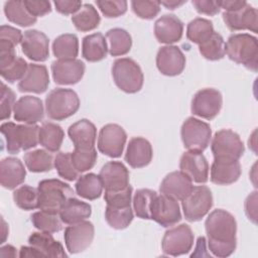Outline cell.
<instances>
[{"instance_id":"1","label":"cell","mask_w":258,"mask_h":258,"mask_svg":"<svg viewBox=\"0 0 258 258\" xmlns=\"http://www.w3.org/2000/svg\"><path fill=\"white\" fill-rule=\"evenodd\" d=\"M209 250L216 257L232 255L237 246V223L234 216L222 209L214 210L205 222Z\"/></svg>"},{"instance_id":"2","label":"cell","mask_w":258,"mask_h":258,"mask_svg":"<svg viewBox=\"0 0 258 258\" xmlns=\"http://www.w3.org/2000/svg\"><path fill=\"white\" fill-rule=\"evenodd\" d=\"M225 53L237 63L257 72L258 69V40L248 33H235L229 36L225 43Z\"/></svg>"},{"instance_id":"3","label":"cell","mask_w":258,"mask_h":258,"mask_svg":"<svg viewBox=\"0 0 258 258\" xmlns=\"http://www.w3.org/2000/svg\"><path fill=\"white\" fill-rule=\"evenodd\" d=\"M6 141L8 153L16 154L21 150L34 148L38 143L39 126L36 124H15L5 122L0 127Z\"/></svg>"},{"instance_id":"4","label":"cell","mask_w":258,"mask_h":258,"mask_svg":"<svg viewBox=\"0 0 258 258\" xmlns=\"http://www.w3.org/2000/svg\"><path fill=\"white\" fill-rule=\"evenodd\" d=\"M37 190L38 209L52 214H59L63 204L74 197L73 188L68 183L56 178L39 181Z\"/></svg>"},{"instance_id":"5","label":"cell","mask_w":258,"mask_h":258,"mask_svg":"<svg viewBox=\"0 0 258 258\" xmlns=\"http://www.w3.org/2000/svg\"><path fill=\"white\" fill-rule=\"evenodd\" d=\"M80 108V99L72 89L56 88L45 98V112L48 118L60 121L73 116Z\"/></svg>"},{"instance_id":"6","label":"cell","mask_w":258,"mask_h":258,"mask_svg":"<svg viewBox=\"0 0 258 258\" xmlns=\"http://www.w3.org/2000/svg\"><path fill=\"white\" fill-rule=\"evenodd\" d=\"M112 76L116 86L125 93L135 94L142 89L143 73L140 66L132 58L116 59L112 66Z\"/></svg>"},{"instance_id":"7","label":"cell","mask_w":258,"mask_h":258,"mask_svg":"<svg viewBox=\"0 0 258 258\" xmlns=\"http://www.w3.org/2000/svg\"><path fill=\"white\" fill-rule=\"evenodd\" d=\"M180 136L188 151L203 152L212 139L211 126L195 117H188L181 125Z\"/></svg>"},{"instance_id":"8","label":"cell","mask_w":258,"mask_h":258,"mask_svg":"<svg viewBox=\"0 0 258 258\" xmlns=\"http://www.w3.org/2000/svg\"><path fill=\"white\" fill-rule=\"evenodd\" d=\"M185 220L198 222L202 220L213 207V195L207 185L194 186L190 192L181 201Z\"/></svg>"},{"instance_id":"9","label":"cell","mask_w":258,"mask_h":258,"mask_svg":"<svg viewBox=\"0 0 258 258\" xmlns=\"http://www.w3.org/2000/svg\"><path fill=\"white\" fill-rule=\"evenodd\" d=\"M211 150L215 159L239 160L245 151L240 136L231 129H222L215 133Z\"/></svg>"},{"instance_id":"10","label":"cell","mask_w":258,"mask_h":258,"mask_svg":"<svg viewBox=\"0 0 258 258\" xmlns=\"http://www.w3.org/2000/svg\"><path fill=\"white\" fill-rule=\"evenodd\" d=\"M194 233L186 224H180L167 230L161 241V248L164 254L180 256L188 253L194 245Z\"/></svg>"},{"instance_id":"11","label":"cell","mask_w":258,"mask_h":258,"mask_svg":"<svg viewBox=\"0 0 258 258\" xmlns=\"http://www.w3.org/2000/svg\"><path fill=\"white\" fill-rule=\"evenodd\" d=\"M127 140L125 130L118 124H107L100 129L98 149L104 155L112 158L121 156Z\"/></svg>"},{"instance_id":"12","label":"cell","mask_w":258,"mask_h":258,"mask_svg":"<svg viewBox=\"0 0 258 258\" xmlns=\"http://www.w3.org/2000/svg\"><path fill=\"white\" fill-rule=\"evenodd\" d=\"M223 98L221 93L213 88L198 91L191 101V113L206 120L214 119L221 111Z\"/></svg>"},{"instance_id":"13","label":"cell","mask_w":258,"mask_h":258,"mask_svg":"<svg viewBox=\"0 0 258 258\" xmlns=\"http://www.w3.org/2000/svg\"><path fill=\"white\" fill-rule=\"evenodd\" d=\"M150 220L164 228L174 226L181 220L179 205L176 200L163 194L157 195L150 208Z\"/></svg>"},{"instance_id":"14","label":"cell","mask_w":258,"mask_h":258,"mask_svg":"<svg viewBox=\"0 0 258 258\" xmlns=\"http://www.w3.org/2000/svg\"><path fill=\"white\" fill-rule=\"evenodd\" d=\"M95 235L94 225L89 221H82L66 228L63 239L66 247L71 254L85 251L93 242Z\"/></svg>"},{"instance_id":"15","label":"cell","mask_w":258,"mask_h":258,"mask_svg":"<svg viewBox=\"0 0 258 258\" xmlns=\"http://www.w3.org/2000/svg\"><path fill=\"white\" fill-rule=\"evenodd\" d=\"M21 49L25 56L34 61H44L49 55V40L42 31L29 29L24 31Z\"/></svg>"},{"instance_id":"16","label":"cell","mask_w":258,"mask_h":258,"mask_svg":"<svg viewBox=\"0 0 258 258\" xmlns=\"http://www.w3.org/2000/svg\"><path fill=\"white\" fill-rule=\"evenodd\" d=\"M156 67L164 76H177L184 70L185 56L178 46H161L156 54Z\"/></svg>"},{"instance_id":"17","label":"cell","mask_w":258,"mask_h":258,"mask_svg":"<svg viewBox=\"0 0 258 258\" xmlns=\"http://www.w3.org/2000/svg\"><path fill=\"white\" fill-rule=\"evenodd\" d=\"M222 16L226 26L232 31L246 29L257 33L258 12L248 3H246L240 9L234 11H224Z\"/></svg>"},{"instance_id":"18","label":"cell","mask_w":258,"mask_h":258,"mask_svg":"<svg viewBox=\"0 0 258 258\" xmlns=\"http://www.w3.org/2000/svg\"><path fill=\"white\" fill-rule=\"evenodd\" d=\"M85 63L77 58L57 59L51 63L52 78L58 85H74L80 82L85 74Z\"/></svg>"},{"instance_id":"19","label":"cell","mask_w":258,"mask_h":258,"mask_svg":"<svg viewBox=\"0 0 258 258\" xmlns=\"http://www.w3.org/2000/svg\"><path fill=\"white\" fill-rule=\"evenodd\" d=\"M44 116L42 101L33 96H23L19 98L13 108V117L16 121L24 124H36Z\"/></svg>"},{"instance_id":"20","label":"cell","mask_w":258,"mask_h":258,"mask_svg":"<svg viewBox=\"0 0 258 258\" xmlns=\"http://www.w3.org/2000/svg\"><path fill=\"white\" fill-rule=\"evenodd\" d=\"M179 168L197 183H206L209 179V163L202 152H184L179 160Z\"/></svg>"},{"instance_id":"21","label":"cell","mask_w":258,"mask_h":258,"mask_svg":"<svg viewBox=\"0 0 258 258\" xmlns=\"http://www.w3.org/2000/svg\"><path fill=\"white\" fill-rule=\"evenodd\" d=\"M105 190L116 191L129 185V170L121 161H108L99 173Z\"/></svg>"},{"instance_id":"22","label":"cell","mask_w":258,"mask_h":258,"mask_svg":"<svg viewBox=\"0 0 258 258\" xmlns=\"http://www.w3.org/2000/svg\"><path fill=\"white\" fill-rule=\"evenodd\" d=\"M183 32L182 21L173 14H164L154 23V35L160 43L170 45L180 40Z\"/></svg>"},{"instance_id":"23","label":"cell","mask_w":258,"mask_h":258,"mask_svg":"<svg viewBox=\"0 0 258 258\" xmlns=\"http://www.w3.org/2000/svg\"><path fill=\"white\" fill-rule=\"evenodd\" d=\"M49 85V76L45 66L29 63L26 74L18 83V90L23 93H44Z\"/></svg>"},{"instance_id":"24","label":"cell","mask_w":258,"mask_h":258,"mask_svg":"<svg viewBox=\"0 0 258 258\" xmlns=\"http://www.w3.org/2000/svg\"><path fill=\"white\" fill-rule=\"evenodd\" d=\"M192 180L182 171H172L161 181L159 190L161 194L176 201H182L192 189Z\"/></svg>"},{"instance_id":"25","label":"cell","mask_w":258,"mask_h":258,"mask_svg":"<svg viewBox=\"0 0 258 258\" xmlns=\"http://www.w3.org/2000/svg\"><path fill=\"white\" fill-rule=\"evenodd\" d=\"M241 175L239 160L215 159L211 165V181L218 185L234 183Z\"/></svg>"},{"instance_id":"26","label":"cell","mask_w":258,"mask_h":258,"mask_svg":"<svg viewBox=\"0 0 258 258\" xmlns=\"http://www.w3.org/2000/svg\"><path fill=\"white\" fill-rule=\"evenodd\" d=\"M153 151L150 142L143 137H133L129 140L125 160L133 168L148 165L152 159Z\"/></svg>"},{"instance_id":"27","label":"cell","mask_w":258,"mask_h":258,"mask_svg":"<svg viewBox=\"0 0 258 258\" xmlns=\"http://www.w3.org/2000/svg\"><path fill=\"white\" fill-rule=\"evenodd\" d=\"M25 167L16 157H6L0 162L1 185L7 189H14L25 180Z\"/></svg>"},{"instance_id":"28","label":"cell","mask_w":258,"mask_h":258,"mask_svg":"<svg viewBox=\"0 0 258 258\" xmlns=\"http://www.w3.org/2000/svg\"><path fill=\"white\" fill-rule=\"evenodd\" d=\"M68 134L75 148H93L97 138L96 126L88 119H81L69 127Z\"/></svg>"},{"instance_id":"29","label":"cell","mask_w":258,"mask_h":258,"mask_svg":"<svg viewBox=\"0 0 258 258\" xmlns=\"http://www.w3.org/2000/svg\"><path fill=\"white\" fill-rule=\"evenodd\" d=\"M28 244L39 250L44 257H67L62 245L54 240L51 233L33 232L28 237Z\"/></svg>"},{"instance_id":"30","label":"cell","mask_w":258,"mask_h":258,"mask_svg":"<svg viewBox=\"0 0 258 258\" xmlns=\"http://www.w3.org/2000/svg\"><path fill=\"white\" fill-rule=\"evenodd\" d=\"M108 49L105 36L100 32L89 34L83 38L82 55L90 62H96L104 59L107 56Z\"/></svg>"},{"instance_id":"31","label":"cell","mask_w":258,"mask_h":258,"mask_svg":"<svg viewBox=\"0 0 258 258\" xmlns=\"http://www.w3.org/2000/svg\"><path fill=\"white\" fill-rule=\"evenodd\" d=\"M92 214V207L83 201L74 197L70 198L61 207L59 217L62 223L67 225L77 224L88 219Z\"/></svg>"},{"instance_id":"32","label":"cell","mask_w":258,"mask_h":258,"mask_svg":"<svg viewBox=\"0 0 258 258\" xmlns=\"http://www.w3.org/2000/svg\"><path fill=\"white\" fill-rule=\"evenodd\" d=\"M64 138L62 128L52 122H45L39 127L38 141L49 152L59 150Z\"/></svg>"},{"instance_id":"33","label":"cell","mask_w":258,"mask_h":258,"mask_svg":"<svg viewBox=\"0 0 258 258\" xmlns=\"http://www.w3.org/2000/svg\"><path fill=\"white\" fill-rule=\"evenodd\" d=\"M75 188L77 195L81 198L94 201L101 197L103 192V183L99 175L89 172L79 176Z\"/></svg>"},{"instance_id":"34","label":"cell","mask_w":258,"mask_h":258,"mask_svg":"<svg viewBox=\"0 0 258 258\" xmlns=\"http://www.w3.org/2000/svg\"><path fill=\"white\" fill-rule=\"evenodd\" d=\"M52 52L57 59H73L79 53V39L76 34L64 33L52 42Z\"/></svg>"},{"instance_id":"35","label":"cell","mask_w":258,"mask_h":258,"mask_svg":"<svg viewBox=\"0 0 258 258\" xmlns=\"http://www.w3.org/2000/svg\"><path fill=\"white\" fill-rule=\"evenodd\" d=\"M101 17L97 9L89 3L83 4L80 10L72 16V22L79 31H90L97 28L100 24Z\"/></svg>"},{"instance_id":"36","label":"cell","mask_w":258,"mask_h":258,"mask_svg":"<svg viewBox=\"0 0 258 258\" xmlns=\"http://www.w3.org/2000/svg\"><path fill=\"white\" fill-rule=\"evenodd\" d=\"M4 13L10 22L22 27L30 26L36 22V17L27 11L23 1L11 0L5 2Z\"/></svg>"},{"instance_id":"37","label":"cell","mask_w":258,"mask_h":258,"mask_svg":"<svg viewBox=\"0 0 258 258\" xmlns=\"http://www.w3.org/2000/svg\"><path fill=\"white\" fill-rule=\"evenodd\" d=\"M106 37L110 42L109 53L112 56H120L128 53L132 46V38L123 28H112L107 31Z\"/></svg>"},{"instance_id":"38","label":"cell","mask_w":258,"mask_h":258,"mask_svg":"<svg viewBox=\"0 0 258 258\" xmlns=\"http://www.w3.org/2000/svg\"><path fill=\"white\" fill-rule=\"evenodd\" d=\"M53 157L49 151L36 149L24 154V163L31 172H46L52 169Z\"/></svg>"},{"instance_id":"39","label":"cell","mask_w":258,"mask_h":258,"mask_svg":"<svg viewBox=\"0 0 258 258\" xmlns=\"http://www.w3.org/2000/svg\"><path fill=\"white\" fill-rule=\"evenodd\" d=\"M105 219L110 227L116 230L127 228L133 220V211L129 207H111L107 206L105 210Z\"/></svg>"},{"instance_id":"40","label":"cell","mask_w":258,"mask_h":258,"mask_svg":"<svg viewBox=\"0 0 258 258\" xmlns=\"http://www.w3.org/2000/svg\"><path fill=\"white\" fill-rule=\"evenodd\" d=\"M213 23L202 17L195 18L191 20L186 27V37L194 43L201 44L207 40L214 32Z\"/></svg>"},{"instance_id":"41","label":"cell","mask_w":258,"mask_h":258,"mask_svg":"<svg viewBox=\"0 0 258 258\" xmlns=\"http://www.w3.org/2000/svg\"><path fill=\"white\" fill-rule=\"evenodd\" d=\"M199 50L201 54L209 60H219L225 56V41L223 36L214 31L212 35L199 44Z\"/></svg>"},{"instance_id":"42","label":"cell","mask_w":258,"mask_h":258,"mask_svg":"<svg viewBox=\"0 0 258 258\" xmlns=\"http://www.w3.org/2000/svg\"><path fill=\"white\" fill-rule=\"evenodd\" d=\"M32 225L39 231L56 233L62 229V221L59 214H52L44 211L35 212L30 217Z\"/></svg>"},{"instance_id":"43","label":"cell","mask_w":258,"mask_h":258,"mask_svg":"<svg viewBox=\"0 0 258 258\" xmlns=\"http://www.w3.org/2000/svg\"><path fill=\"white\" fill-rule=\"evenodd\" d=\"M156 196L157 192L152 189L141 188L136 190L133 197V210L138 218L150 220V208Z\"/></svg>"},{"instance_id":"44","label":"cell","mask_w":258,"mask_h":258,"mask_svg":"<svg viewBox=\"0 0 258 258\" xmlns=\"http://www.w3.org/2000/svg\"><path fill=\"white\" fill-rule=\"evenodd\" d=\"M15 205L25 211H31L38 208V190L30 185L24 184L13 191Z\"/></svg>"},{"instance_id":"45","label":"cell","mask_w":258,"mask_h":258,"mask_svg":"<svg viewBox=\"0 0 258 258\" xmlns=\"http://www.w3.org/2000/svg\"><path fill=\"white\" fill-rule=\"evenodd\" d=\"M53 165L58 175L66 180L73 181L80 176V172L73 163L71 152H58L54 157Z\"/></svg>"},{"instance_id":"46","label":"cell","mask_w":258,"mask_h":258,"mask_svg":"<svg viewBox=\"0 0 258 258\" xmlns=\"http://www.w3.org/2000/svg\"><path fill=\"white\" fill-rule=\"evenodd\" d=\"M71 154L73 163L80 173L91 169L95 165L98 157L95 147L87 149L75 148V150L71 152Z\"/></svg>"},{"instance_id":"47","label":"cell","mask_w":258,"mask_h":258,"mask_svg":"<svg viewBox=\"0 0 258 258\" xmlns=\"http://www.w3.org/2000/svg\"><path fill=\"white\" fill-rule=\"evenodd\" d=\"M28 69V63L22 57H16L11 63L4 68H0V74L2 78L8 83H14L16 81H21L26 71Z\"/></svg>"},{"instance_id":"48","label":"cell","mask_w":258,"mask_h":258,"mask_svg":"<svg viewBox=\"0 0 258 258\" xmlns=\"http://www.w3.org/2000/svg\"><path fill=\"white\" fill-rule=\"evenodd\" d=\"M132 186L129 184L123 189L116 190V191H110L105 190L104 199L107 204V206L111 207H129L131 206L132 202Z\"/></svg>"},{"instance_id":"49","label":"cell","mask_w":258,"mask_h":258,"mask_svg":"<svg viewBox=\"0 0 258 258\" xmlns=\"http://www.w3.org/2000/svg\"><path fill=\"white\" fill-rule=\"evenodd\" d=\"M133 12L142 19H152L160 11V3L158 1H140L131 2Z\"/></svg>"},{"instance_id":"50","label":"cell","mask_w":258,"mask_h":258,"mask_svg":"<svg viewBox=\"0 0 258 258\" xmlns=\"http://www.w3.org/2000/svg\"><path fill=\"white\" fill-rule=\"evenodd\" d=\"M96 4L102 14L108 18L119 17L127 11V2L124 0H98Z\"/></svg>"},{"instance_id":"51","label":"cell","mask_w":258,"mask_h":258,"mask_svg":"<svg viewBox=\"0 0 258 258\" xmlns=\"http://www.w3.org/2000/svg\"><path fill=\"white\" fill-rule=\"evenodd\" d=\"M15 94L14 92L7 87L4 83L1 84V120H6L10 117L11 113L13 112V108L15 105Z\"/></svg>"},{"instance_id":"52","label":"cell","mask_w":258,"mask_h":258,"mask_svg":"<svg viewBox=\"0 0 258 258\" xmlns=\"http://www.w3.org/2000/svg\"><path fill=\"white\" fill-rule=\"evenodd\" d=\"M27 11L34 17L44 16L51 12V4L46 0H24Z\"/></svg>"},{"instance_id":"53","label":"cell","mask_w":258,"mask_h":258,"mask_svg":"<svg viewBox=\"0 0 258 258\" xmlns=\"http://www.w3.org/2000/svg\"><path fill=\"white\" fill-rule=\"evenodd\" d=\"M191 4L196 10L201 14L206 15H216L220 12V5L218 1H209V0H192Z\"/></svg>"},{"instance_id":"54","label":"cell","mask_w":258,"mask_h":258,"mask_svg":"<svg viewBox=\"0 0 258 258\" xmlns=\"http://www.w3.org/2000/svg\"><path fill=\"white\" fill-rule=\"evenodd\" d=\"M23 38V34L21 31L10 25H1L0 27V39L7 40L17 46L21 43Z\"/></svg>"},{"instance_id":"55","label":"cell","mask_w":258,"mask_h":258,"mask_svg":"<svg viewBox=\"0 0 258 258\" xmlns=\"http://www.w3.org/2000/svg\"><path fill=\"white\" fill-rule=\"evenodd\" d=\"M56 11L61 14L69 15L77 13L83 6L82 1H72V0H56L53 2Z\"/></svg>"},{"instance_id":"56","label":"cell","mask_w":258,"mask_h":258,"mask_svg":"<svg viewBox=\"0 0 258 258\" xmlns=\"http://www.w3.org/2000/svg\"><path fill=\"white\" fill-rule=\"evenodd\" d=\"M256 209H257V191L249 195L245 201V213L249 220L256 223Z\"/></svg>"},{"instance_id":"57","label":"cell","mask_w":258,"mask_h":258,"mask_svg":"<svg viewBox=\"0 0 258 258\" xmlns=\"http://www.w3.org/2000/svg\"><path fill=\"white\" fill-rule=\"evenodd\" d=\"M19 257L25 258V257H32V258H42L44 255L37 250L36 248L32 246H22L19 250Z\"/></svg>"},{"instance_id":"58","label":"cell","mask_w":258,"mask_h":258,"mask_svg":"<svg viewBox=\"0 0 258 258\" xmlns=\"http://www.w3.org/2000/svg\"><path fill=\"white\" fill-rule=\"evenodd\" d=\"M220 8H223L225 11H234L237 9H240L241 7H243L247 2L242 0V1H218Z\"/></svg>"},{"instance_id":"59","label":"cell","mask_w":258,"mask_h":258,"mask_svg":"<svg viewBox=\"0 0 258 258\" xmlns=\"http://www.w3.org/2000/svg\"><path fill=\"white\" fill-rule=\"evenodd\" d=\"M0 255L2 257H16V249L11 245H5L0 249Z\"/></svg>"},{"instance_id":"60","label":"cell","mask_w":258,"mask_h":258,"mask_svg":"<svg viewBox=\"0 0 258 258\" xmlns=\"http://www.w3.org/2000/svg\"><path fill=\"white\" fill-rule=\"evenodd\" d=\"M159 3H160V5L165 6L167 9L173 10V9L178 8L179 6L183 5L185 3V1H175V0H172V1H160Z\"/></svg>"}]
</instances>
